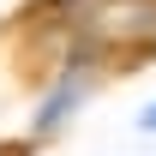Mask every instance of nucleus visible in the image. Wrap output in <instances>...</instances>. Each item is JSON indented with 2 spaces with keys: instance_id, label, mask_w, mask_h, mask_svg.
<instances>
[{
  "instance_id": "obj_1",
  "label": "nucleus",
  "mask_w": 156,
  "mask_h": 156,
  "mask_svg": "<svg viewBox=\"0 0 156 156\" xmlns=\"http://www.w3.org/2000/svg\"><path fill=\"white\" fill-rule=\"evenodd\" d=\"M144 126H150V132H156V102H150V108H144Z\"/></svg>"
},
{
  "instance_id": "obj_2",
  "label": "nucleus",
  "mask_w": 156,
  "mask_h": 156,
  "mask_svg": "<svg viewBox=\"0 0 156 156\" xmlns=\"http://www.w3.org/2000/svg\"><path fill=\"white\" fill-rule=\"evenodd\" d=\"M6 156H18V150H6Z\"/></svg>"
}]
</instances>
